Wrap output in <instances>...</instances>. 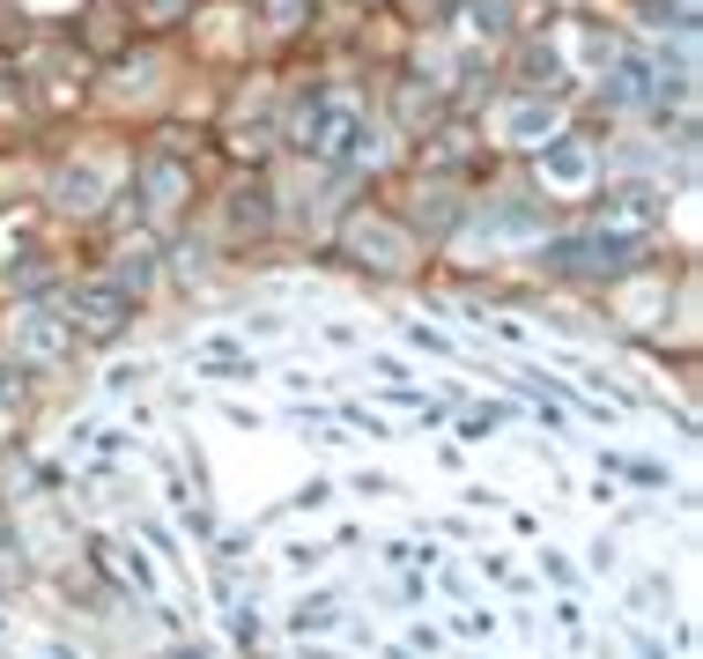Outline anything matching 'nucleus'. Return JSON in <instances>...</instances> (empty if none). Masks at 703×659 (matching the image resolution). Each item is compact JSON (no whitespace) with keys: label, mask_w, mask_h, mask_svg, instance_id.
<instances>
[{"label":"nucleus","mask_w":703,"mask_h":659,"mask_svg":"<svg viewBox=\"0 0 703 659\" xmlns=\"http://www.w3.org/2000/svg\"><path fill=\"white\" fill-rule=\"evenodd\" d=\"M126 312H134V304H126L119 290H104V282H90V290L67 304V318H82V334H119Z\"/></svg>","instance_id":"1"},{"label":"nucleus","mask_w":703,"mask_h":659,"mask_svg":"<svg viewBox=\"0 0 703 659\" xmlns=\"http://www.w3.org/2000/svg\"><path fill=\"white\" fill-rule=\"evenodd\" d=\"M200 356H208V370H216V378H252V370H260V364H252V356H244L238 342H208Z\"/></svg>","instance_id":"2"},{"label":"nucleus","mask_w":703,"mask_h":659,"mask_svg":"<svg viewBox=\"0 0 703 659\" xmlns=\"http://www.w3.org/2000/svg\"><path fill=\"white\" fill-rule=\"evenodd\" d=\"M186 8H193V0H148V23H178Z\"/></svg>","instance_id":"3"},{"label":"nucleus","mask_w":703,"mask_h":659,"mask_svg":"<svg viewBox=\"0 0 703 659\" xmlns=\"http://www.w3.org/2000/svg\"><path fill=\"white\" fill-rule=\"evenodd\" d=\"M164 659H208V652H200V645H178V652H164Z\"/></svg>","instance_id":"4"}]
</instances>
